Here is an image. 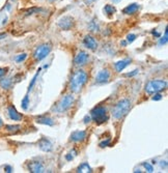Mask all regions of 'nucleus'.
Instances as JSON below:
<instances>
[{"mask_svg":"<svg viewBox=\"0 0 168 173\" xmlns=\"http://www.w3.org/2000/svg\"><path fill=\"white\" fill-rule=\"evenodd\" d=\"M87 81V74L84 71H77L71 79V90L75 93L81 91L82 87Z\"/></svg>","mask_w":168,"mask_h":173,"instance_id":"obj_1","label":"nucleus"},{"mask_svg":"<svg viewBox=\"0 0 168 173\" xmlns=\"http://www.w3.org/2000/svg\"><path fill=\"white\" fill-rule=\"evenodd\" d=\"M131 109V102L127 98L119 101L113 108V117L115 119H122L123 116H126Z\"/></svg>","mask_w":168,"mask_h":173,"instance_id":"obj_2","label":"nucleus"},{"mask_svg":"<svg viewBox=\"0 0 168 173\" xmlns=\"http://www.w3.org/2000/svg\"><path fill=\"white\" fill-rule=\"evenodd\" d=\"M90 113H91V116H90L91 119L95 122H97L98 124L104 123V122L108 120L107 110L102 106H98L96 108H93Z\"/></svg>","mask_w":168,"mask_h":173,"instance_id":"obj_3","label":"nucleus"},{"mask_svg":"<svg viewBox=\"0 0 168 173\" xmlns=\"http://www.w3.org/2000/svg\"><path fill=\"white\" fill-rule=\"evenodd\" d=\"M167 87V83L164 80H151L146 83L145 91L147 93L153 94L156 92H160Z\"/></svg>","mask_w":168,"mask_h":173,"instance_id":"obj_4","label":"nucleus"},{"mask_svg":"<svg viewBox=\"0 0 168 173\" xmlns=\"http://www.w3.org/2000/svg\"><path fill=\"white\" fill-rule=\"evenodd\" d=\"M74 101H75V97H74L72 94L64 95V97L59 101L57 107H56V111L59 112V113L67 111V110L73 105Z\"/></svg>","mask_w":168,"mask_h":173,"instance_id":"obj_5","label":"nucleus"},{"mask_svg":"<svg viewBox=\"0 0 168 173\" xmlns=\"http://www.w3.org/2000/svg\"><path fill=\"white\" fill-rule=\"evenodd\" d=\"M50 51H51V46H50L49 44H44V45H41L40 47L37 48V50H35L34 52V58L37 59V60H43L44 58L47 57V56L49 55Z\"/></svg>","mask_w":168,"mask_h":173,"instance_id":"obj_6","label":"nucleus"},{"mask_svg":"<svg viewBox=\"0 0 168 173\" xmlns=\"http://www.w3.org/2000/svg\"><path fill=\"white\" fill-rule=\"evenodd\" d=\"M74 25V19L72 17L66 16L58 21V26L63 30H70Z\"/></svg>","mask_w":168,"mask_h":173,"instance_id":"obj_7","label":"nucleus"},{"mask_svg":"<svg viewBox=\"0 0 168 173\" xmlns=\"http://www.w3.org/2000/svg\"><path fill=\"white\" fill-rule=\"evenodd\" d=\"M86 138V132L85 131H75L72 133L70 137V140L73 142H80Z\"/></svg>","mask_w":168,"mask_h":173,"instance_id":"obj_8","label":"nucleus"},{"mask_svg":"<svg viewBox=\"0 0 168 173\" xmlns=\"http://www.w3.org/2000/svg\"><path fill=\"white\" fill-rule=\"evenodd\" d=\"M83 44H84L85 47L88 48V49H90V50H96L97 47H98V43H97V41L93 37H90V35H86V37H84Z\"/></svg>","mask_w":168,"mask_h":173,"instance_id":"obj_9","label":"nucleus"},{"mask_svg":"<svg viewBox=\"0 0 168 173\" xmlns=\"http://www.w3.org/2000/svg\"><path fill=\"white\" fill-rule=\"evenodd\" d=\"M7 112H8V116H10V118L11 119V120L19 121V120H21V119L23 118V116L17 111L16 108H15L14 106H8Z\"/></svg>","mask_w":168,"mask_h":173,"instance_id":"obj_10","label":"nucleus"},{"mask_svg":"<svg viewBox=\"0 0 168 173\" xmlns=\"http://www.w3.org/2000/svg\"><path fill=\"white\" fill-rule=\"evenodd\" d=\"M28 169L32 173H42L44 171V166L41 162H30L28 165Z\"/></svg>","mask_w":168,"mask_h":173,"instance_id":"obj_11","label":"nucleus"},{"mask_svg":"<svg viewBox=\"0 0 168 173\" xmlns=\"http://www.w3.org/2000/svg\"><path fill=\"white\" fill-rule=\"evenodd\" d=\"M87 59H88L87 53L84 51H80L77 55H76L74 61H75V63L77 65H83V64H85V62L87 61Z\"/></svg>","mask_w":168,"mask_h":173,"instance_id":"obj_12","label":"nucleus"},{"mask_svg":"<svg viewBox=\"0 0 168 173\" xmlns=\"http://www.w3.org/2000/svg\"><path fill=\"white\" fill-rule=\"evenodd\" d=\"M39 146L41 148V150L45 151V153H49V151H51L52 148H53L52 147V143L50 142L48 139H46V138H42L40 140Z\"/></svg>","mask_w":168,"mask_h":173,"instance_id":"obj_13","label":"nucleus"},{"mask_svg":"<svg viewBox=\"0 0 168 173\" xmlns=\"http://www.w3.org/2000/svg\"><path fill=\"white\" fill-rule=\"evenodd\" d=\"M109 77H110V74L107 70H102L98 73V75L96 77V81L98 83H104L107 82L109 80Z\"/></svg>","mask_w":168,"mask_h":173,"instance_id":"obj_14","label":"nucleus"},{"mask_svg":"<svg viewBox=\"0 0 168 173\" xmlns=\"http://www.w3.org/2000/svg\"><path fill=\"white\" fill-rule=\"evenodd\" d=\"M138 8H139V4L131 3V4H129L128 6H126L125 8H123V13L126 14V15H132V14L136 13V11H138Z\"/></svg>","mask_w":168,"mask_h":173,"instance_id":"obj_15","label":"nucleus"},{"mask_svg":"<svg viewBox=\"0 0 168 173\" xmlns=\"http://www.w3.org/2000/svg\"><path fill=\"white\" fill-rule=\"evenodd\" d=\"M130 59H125V60H120V61H117L115 63V68L116 71H118V73H120V71H123L125 68L128 67L129 63H130Z\"/></svg>","mask_w":168,"mask_h":173,"instance_id":"obj_16","label":"nucleus"},{"mask_svg":"<svg viewBox=\"0 0 168 173\" xmlns=\"http://www.w3.org/2000/svg\"><path fill=\"white\" fill-rule=\"evenodd\" d=\"M77 172H79V173H91L93 172V169L90 168V166L88 165L87 163H83L78 167Z\"/></svg>","mask_w":168,"mask_h":173,"instance_id":"obj_17","label":"nucleus"},{"mask_svg":"<svg viewBox=\"0 0 168 173\" xmlns=\"http://www.w3.org/2000/svg\"><path fill=\"white\" fill-rule=\"evenodd\" d=\"M37 123H42V124H47V126H50V127L54 124V121L50 117H43V116H40V117L37 119Z\"/></svg>","mask_w":168,"mask_h":173,"instance_id":"obj_18","label":"nucleus"},{"mask_svg":"<svg viewBox=\"0 0 168 173\" xmlns=\"http://www.w3.org/2000/svg\"><path fill=\"white\" fill-rule=\"evenodd\" d=\"M0 86L4 89H8L11 88V78H2L0 80Z\"/></svg>","mask_w":168,"mask_h":173,"instance_id":"obj_19","label":"nucleus"},{"mask_svg":"<svg viewBox=\"0 0 168 173\" xmlns=\"http://www.w3.org/2000/svg\"><path fill=\"white\" fill-rule=\"evenodd\" d=\"M104 11L107 15H113V14H115V7L113 6V5H110V4H107L106 6L104 7Z\"/></svg>","mask_w":168,"mask_h":173,"instance_id":"obj_20","label":"nucleus"},{"mask_svg":"<svg viewBox=\"0 0 168 173\" xmlns=\"http://www.w3.org/2000/svg\"><path fill=\"white\" fill-rule=\"evenodd\" d=\"M28 105H29V97H28V95H25L24 98L22 100V103H21L22 109H23V110H27Z\"/></svg>","mask_w":168,"mask_h":173,"instance_id":"obj_21","label":"nucleus"},{"mask_svg":"<svg viewBox=\"0 0 168 173\" xmlns=\"http://www.w3.org/2000/svg\"><path fill=\"white\" fill-rule=\"evenodd\" d=\"M40 71H41V68H39V71H37V73L35 74L34 77H33V78H32L31 82H30V84H29V86H28V91H30L31 89H32V87H33V85L35 84V81H37V76H39Z\"/></svg>","mask_w":168,"mask_h":173,"instance_id":"obj_22","label":"nucleus"},{"mask_svg":"<svg viewBox=\"0 0 168 173\" xmlns=\"http://www.w3.org/2000/svg\"><path fill=\"white\" fill-rule=\"evenodd\" d=\"M167 41H168V31H167V28H166V30H165V34H164V37H161L160 38V41H159V45H165V44H167Z\"/></svg>","mask_w":168,"mask_h":173,"instance_id":"obj_23","label":"nucleus"},{"mask_svg":"<svg viewBox=\"0 0 168 173\" xmlns=\"http://www.w3.org/2000/svg\"><path fill=\"white\" fill-rule=\"evenodd\" d=\"M5 129H6V131H8V132H17V131L20 129V126H6Z\"/></svg>","mask_w":168,"mask_h":173,"instance_id":"obj_24","label":"nucleus"},{"mask_svg":"<svg viewBox=\"0 0 168 173\" xmlns=\"http://www.w3.org/2000/svg\"><path fill=\"white\" fill-rule=\"evenodd\" d=\"M76 154H77V153H76V150H75V149H73L70 154H67V156H66L67 161H72V160L74 159V157L76 156Z\"/></svg>","mask_w":168,"mask_h":173,"instance_id":"obj_25","label":"nucleus"},{"mask_svg":"<svg viewBox=\"0 0 168 173\" xmlns=\"http://www.w3.org/2000/svg\"><path fill=\"white\" fill-rule=\"evenodd\" d=\"M135 40H136V35L133 33H130L128 37H127V43H129V44L133 43Z\"/></svg>","mask_w":168,"mask_h":173,"instance_id":"obj_26","label":"nucleus"},{"mask_svg":"<svg viewBox=\"0 0 168 173\" xmlns=\"http://www.w3.org/2000/svg\"><path fill=\"white\" fill-rule=\"evenodd\" d=\"M143 166H144V168H145V170H146L147 172L152 173L153 171H154V167H153L149 163H144Z\"/></svg>","mask_w":168,"mask_h":173,"instance_id":"obj_27","label":"nucleus"},{"mask_svg":"<svg viewBox=\"0 0 168 173\" xmlns=\"http://www.w3.org/2000/svg\"><path fill=\"white\" fill-rule=\"evenodd\" d=\"M26 57H27V55H26L25 53H23V54H20V55L17 56V57H16V61L17 62H22L23 60H25Z\"/></svg>","mask_w":168,"mask_h":173,"instance_id":"obj_28","label":"nucleus"},{"mask_svg":"<svg viewBox=\"0 0 168 173\" xmlns=\"http://www.w3.org/2000/svg\"><path fill=\"white\" fill-rule=\"evenodd\" d=\"M109 144H110V139H107L106 141H102L101 143H100V147L104 148V147H106V146H109Z\"/></svg>","mask_w":168,"mask_h":173,"instance_id":"obj_29","label":"nucleus"},{"mask_svg":"<svg viewBox=\"0 0 168 173\" xmlns=\"http://www.w3.org/2000/svg\"><path fill=\"white\" fill-rule=\"evenodd\" d=\"M136 74H138V70H134L133 71H131V73L126 74L125 77H133V76L136 75Z\"/></svg>","mask_w":168,"mask_h":173,"instance_id":"obj_30","label":"nucleus"},{"mask_svg":"<svg viewBox=\"0 0 168 173\" xmlns=\"http://www.w3.org/2000/svg\"><path fill=\"white\" fill-rule=\"evenodd\" d=\"M161 98H162V95L160 93H157V92H156L155 95L153 97V101H159V100H161Z\"/></svg>","mask_w":168,"mask_h":173,"instance_id":"obj_31","label":"nucleus"},{"mask_svg":"<svg viewBox=\"0 0 168 173\" xmlns=\"http://www.w3.org/2000/svg\"><path fill=\"white\" fill-rule=\"evenodd\" d=\"M4 170H5V172H7V173L13 172V168H11V166H8V165H6V166L4 167Z\"/></svg>","mask_w":168,"mask_h":173,"instance_id":"obj_32","label":"nucleus"},{"mask_svg":"<svg viewBox=\"0 0 168 173\" xmlns=\"http://www.w3.org/2000/svg\"><path fill=\"white\" fill-rule=\"evenodd\" d=\"M90 119H91L90 116L86 115V116L84 117V123H88V122H90Z\"/></svg>","mask_w":168,"mask_h":173,"instance_id":"obj_33","label":"nucleus"},{"mask_svg":"<svg viewBox=\"0 0 168 173\" xmlns=\"http://www.w3.org/2000/svg\"><path fill=\"white\" fill-rule=\"evenodd\" d=\"M5 71H6V68H0V77L3 76L5 74Z\"/></svg>","mask_w":168,"mask_h":173,"instance_id":"obj_34","label":"nucleus"},{"mask_svg":"<svg viewBox=\"0 0 168 173\" xmlns=\"http://www.w3.org/2000/svg\"><path fill=\"white\" fill-rule=\"evenodd\" d=\"M160 165H161V167H162V168H163V167H164V168H166V167H167L166 161H164V162H161V164H160Z\"/></svg>","mask_w":168,"mask_h":173,"instance_id":"obj_35","label":"nucleus"},{"mask_svg":"<svg viewBox=\"0 0 168 173\" xmlns=\"http://www.w3.org/2000/svg\"><path fill=\"white\" fill-rule=\"evenodd\" d=\"M152 33L154 34V35H156V37H160V33H159V32H156V31H152Z\"/></svg>","mask_w":168,"mask_h":173,"instance_id":"obj_36","label":"nucleus"},{"mask_svg":"<svg viewBox=\"0 0 168 173\" xmlns=\"http://www.w3.org/2000/svg\"><path fill=\"white\" fill-rule=\"evenodd\" d=\"M93 1H96V0H85L86 3H91V2H93Z\"/></svg>","mask_w":168,"mask_h":173,"instance_id":"obj_37","label":"nucleus"},{"mask_svg":"<svg viewBox=\"0 0 168 173\" xmlns=\"http://www.w3.org/2000/svg\"><path fill=\"white\" fill-rule=\"evenodd\" d=\"M112 2H114V3H118V2H120L122 0H111Z\"/></svg>","mask_w":168,"mask_h":173,"instance_id":"obj_38","label":"nucleus"},{"mask_svg":"<svg viewBox=\"0 0 168 173\" xmlns=\"http://www.w3.org/2000/svg\"><path fill=\"white\" fill-rule=\"evenodd\" d=\"M120 44H122L123 46H126V45H127V41H122V43H120Z\"/></svg>","mask_w":168,"mask_h":173,"instance_id":"obj_39","label":"nucleus"},{"mask_svg":"<svg viewBox=\"0 0 168 173\" xmlns=\"http://www.w3.org/2000/svg\"><path fill=\"white\" fill-rule=\"evenodd\" d=\"M2 124H3V122H2V119H1V118H0V127H1V126H2Z\"/></svg>","mask_w":168,"mask_h":173,"instance_id":"obj_40","label":"nucleus"}]
</instances>
